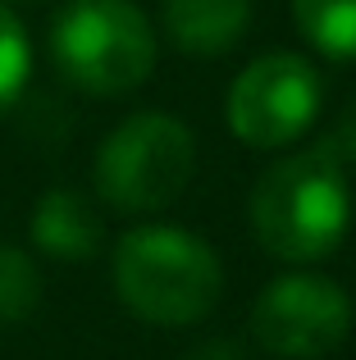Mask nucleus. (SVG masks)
Here are the masks:
<instances>
[{"label": "nucleus", "mask_w": 356, "mask_h": 360, "mask_svg": "<svg viewBox=\"0 0 356 360\" xmlns=\"http://www.w3.org/2000/svg\"><path fill=\"white\" fill-rule=\"evenodd\" d=\"M352 224V192L333 155L297 150L260 174L251 192V229L260 246L288 264L324 260Z\"/></svg>", "instance_id": "obj_1"}, {"label": "nucleus", "mask_w": 356, "mask_h": 360, "mask_svg": "<svg viewBox=\"0 0 356 360\" xmlns=\"http://www.w3.org/2000/svg\"><path fill=\"white\" fill-rule=\"evenodd\" d=\"M220 288V255L187 229L146 224V229L124 233L115 246V292L146 324H196L215 310Z\"/></svg>", "instance_id": "obj_2"}, {"label": "nucleus", "mask_w": 356, "mask_h": 360, "mask_svg": "<svg viewBox=\"0 0 356 360\" xmlns=\"http://www.w3.org/2000/svg\"><path fill=\"white\" fill-rule=\"evenodd\" d=\"M51 55L73 87L124 96L155 69V32L133 0H69L51 23Z\"/></svg>", "instance_id": "obj_3"}, {"label": "nucleus", "mask_w": 356, "mask_h": 360, "mask_svg": "<svg viewBox=\"0 0 356 360\" xmlns=\"http://www.w3.org/2000/svg\"><path fill=\"white\" fill-rule=\"evenodd\" d=\"M196 169V141L170 115L124 119L96 150V192L124 214H151L170 205Z\"/></svg>", "instance_id": "obj_4"}, {"label": "nucleus", "mask_w": 356, "mask_h": 360, "mask_svg": "<svg viewBox=\"0 0 356 360\" xmlns=\"http://www.w3.org/2000/svg\"><path fill=\"white\" fill-rule=\"evenodd\" d=\"M320 115V73L293 51L251 60L229 87V128L256 150L297 141Z\"/></svg>", "instance_id": "obj_5"}, {"label": "nucleus", "mask_w": 356, "mask_h": 360, "mask_svg": "<svg viewBox=\"0 0 356 360\" xmlns=\"http://www.w3.org/2000/svg\"><path fill=\"white\" fill-rule=\"evenodd\" d=\"M251 333L284 360H320L352 333V297L324 274H284L256 297Z\"/></svg>", "instance_id": "obj_6"}, {"label": "nucleus", "mask_w": 356, "mask_h": 360, "mask_svg": "<svg viewBox=\"0 0 356 360\" xmlns=\"http://www.w3.org/2000/svg\"><path fill=\"white\" fill-rule=\"evenodd\" d=\"M32 242L55 260H91L101 251V219L91 201L73 187H51L32 210Z\"/></svg>", "instance_id": "obj_7"}, {"label": "nucleus", "mask_w": 356, "mask_h": 360, "mask_svg": "<svg viewBox=\"0 0 356 360\" xmlns=\"http://www.w3.org/2000/svg\"><path fill=\"white\" fill-rule=\"evenodd\" d=\"M251 23V0H165V32L183 55H224Z\"/></svg>", "instance_id": "obj_8"}, {"label": "nucleus", "mask_w": 356, "mask_h": 360, "mask_svg": "<svg viewBox=\"0 0 356 360\" xmlns=\"http://www.w3.org/2000/svg\"><path fill=\"white\" fill-rule=\"evenodd\" d=\"M297 32L329 60H356V0H293Z\"/></svg>", "instance_id": "obj_9"}, {"label": "nucleus", "mask_w": 356, "mask_h": 360, "mask_svg": "<svg viewBox=\"0 0 356 360\" xmlns=\"http://www.w3.org/2000/svg\"><path fill=\"white\" fill-rule=\"evenodd\" d=\"M42 301V274L32 255L0 242V324H23Z\"/></svg>", "instance_id": "obj_10"}, {"label": "nucleus", "mask_w": 356, "mask_h": 360, "mask_svg": "<svg viewBox=\"0 0 356 360\" xmlns=\"http://www.w3.org/2000/svg\"><path fill=\"white\" fill-rule=\"evenodd\" d=\"M27 69H32V51H27V27L18 14L0 0V115L23 96Z\"/></svg>", "instance_id": "obj_11"}, {"label": "nucleus", "mask_w": 356, "mask_h": 360, "mask_svg": "<svg viewBox=\"0 0 356 360\" xmlns=\"http://www.w3.org/2000/svg\"><path fill=\"white\" fill-rule=\"evenodd\" d=\"M320 150H324V155H333L343 169L356 165V101H352V105H343V115L333 119L329 132H324Z\"/></svg>", "instance_id": "obj_12"}, {"label": "nucleus", "mask_w": 356, "mask_h": 360, "mask_svg": "<svg viewBox=\"0 0 356 360\" xmlns=\"http://www.w3.org/2000/svg\"><path fill=\"white\" fill-rule=\"evenodd\" d=\"M187 360H242V347L229 342V338H210V342H201Z\"/></svg>", "instance_id": "obj_13"}]
</instances>
